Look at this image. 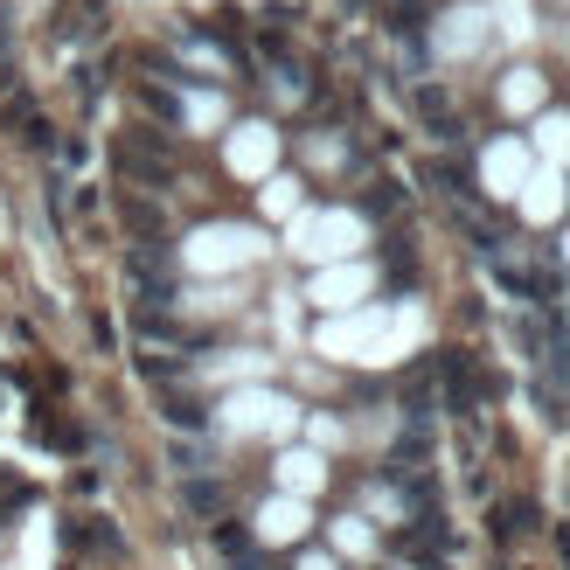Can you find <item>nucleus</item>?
<instances>
[{
    "mask_svg": "<svg viewBox=\"0 0 570 570\" xmlns=\"http://www.w3.org/2000/svg\"><path fill=\"white\" fill-rule=\"evenodd\" d=\"M181 119H188V132H216V126H230V105H223L216 91H188Z\"/></svg>",
    "mask_w": 570,
    "mask_h": 570,
    "instance_id": "18",
    "label": "nucleus"
},
{
    "mask_svg": "<svg viewBox=\"0 0 570 570\" xmlns=\"http://www.w3.org/2000/svg\"><path fill=\"white\" fill-rule=\"evenodd\" d=\"M203 376L223 383V390H237V383H272V355H258V348H230V355H216Z\"/></svg>",
    "mask_w": 570,
    "mask_h": 570,
    "instance_id": "15",
    "label": "nucleus"
},
{
    "mask_svg": "<svg viewBox=\"0 0 570 570\" xmlns=\"http://www.w3.org/2000/svg\"><path fill=\"white\" fill-rule=\"evenodd\" d=\"M488 42H494V0H460V8H445L432 21V49L445 63H473Z\"/></svg>",
    "mask_w": 570,
    "mask_h": 570,
    "instance_id": "5",
    "label": "nucleus"
},
{
    "mask_svg": "<svg viewBox=\"0 0 570 570\" xmlns=\"http://www.w3.org/2000/svg\"><path fill=\"white\" fill-rule=\"evenodd\" d=\"M529 154L535 167H570V111H535V126H529Z\"/></svg>",
    "mask_w": 570,
    "mask_h": 570,
    "instance_id": "13",
    "label": "nucleus"
},
{
    "mask_svg": "<svg viewBox=\"0 0 570 570\" xmlns=\"http://www.w3.org/2000/svg\"><path fill=\"white\" fill-rule=\"evenodd\" d=\"M306 299L321 306V321H327V313H355V306H368V299H376V265H368V258L321 265V272L306 278Z\"/></svg>",
    "mask_w": 570,
    "mask_h": 570,
    "instance_id": "6",
    "label": "nucleus"
},
{
    "mask_svg": "<svg viewBox=\"0 0 570 570\" xmlns=\"http://www.w3.org/2000/svg\"><path fill=\"white\" fill-rule=\"evenodd\" d=\"M285 250H293L299 265H348L368 250V223L355 209H299L293 223H285Z\"/></svg>",
    "mask_w": 570,
    "mask_h": 570,
    "instance_id": "4",
    "label": "nucleus"
},
{
    "mask_svg": "<svg viewBox=\"0 0 570 570\" xmlns=\"http://www.w3.org/2000/svg\"><path fill=\"white\" fill-rule=\"evenodd\" d=\"M293 570H341V563H334L327 550H299V563H293Z\"/></svg>",
    "mask_w": 570,
    "mask_h": 570,
    "instance_id": "19",
    "label": "nucleus"
},
{
    "mask_svg": "<svg viewBox=\"0 0 570 570\" xmlns=\"http://www.w3.org/2000/svg\"><path fill=\"white\" fill-rule=\"evenodd\" d=\"M313 508L293 501V494H265L258 508H250V535H258L265 550H306V535H313Z\"/></svg>",
    "mask_w": 570,
    "mask_h": 570,
    "instance_id": "8",
    "label": "nucleus"
},
{
    "mask_svg": "<svg viewBox=\"0 0 570 570\" xmlns=\"http://www.w3.org/2000/svg\"><path fill=\"white\" fill-rule=\"evenodd\" d=\"M258 203H265V216H272V223H293V216L306 209V203H299V181H293V175H272V181L258 188Z\"/></svg>",
    "mask_w": 570,
    "mask_h": 570,
    "instance_id": "17",
    "label": "nucleus"
},
{
    "mask_svg": "<svg viewBox=\"0 0 570 570\" xmlns=\"http://www.w3.org/2000/svg\"><path fill=\"white\" fill-rule=\"evenodd\" d=\"M327 557H334L341 570H348V563H376V557H383V529L362 522V508H348V515L327 522Z\"/></svg>",
    "mask_w": 570,
    "mask_h": 570,
    "instance_id": "11",
    "label": "nucleus"
},
{
    "mask_svg": "<svg viewBox=\"0 0 570 570\" xmlns=\"http://www.w3.org/2000/svg\"><path fill=\"white\" fill-rule=\"evenodd\" d=\"M424 341V306H390V299H368L355 313H327L313 327V355H327L341 368H390L404 362Z\"/></svg>",
    "mask_w": 570,
    "mask_h": 570,
    "instance_id": "1",
    "label": "nucleus"
},
{
    "mask_svg": "<svg viewBox=\"0 0 570 570\" xmlns=\"http://www.w3.org/2000/svg\"><path fill=\"white\" fill-rule=\"evenodd\" d=\"M223 167H230L237 181H272L278 175V132L265 119H244L223 132Z\"/></svg>",
    "mask_w": 570,
    "mask_h": 570,
    "instance_id": "7",
    "label": "nucleus"
},
{
    "mask_svg": "<svg viewBox=\"0 0 570 570\" xmlns=\"http://www.w3.org/2000/svg\"><path fill=\"white\" fill-rule=\"evenodd\" d=\"M515 209H522V223L550 230V223H563V209H570V181L557 175V167H535V175L522 181V195H515Z\"/></svg>",
    "mask_w": 570,
    "mask_h": 570,
    "instance_id": "12",
    "label": "nucleus"
},
{
    "mask_svg": "<svg viewBox=\"0 0 570 570\" xmlns=\"http://www.w3.org/2000/svg\"><path fill=\"white\" fill-rule=\"evenodd\" d=\"M563 258H570V230H563Z\"/></svg>",
    "mask_w": 570,
    "mask_h": 570,
    "instance_id": "20",
    "label": "nucleus"
},
{
    "mask_svg": "<svg viewBox=\"0 0 570 570\" xmlns=\"http://www.w3.org/2000/svg\"><path fill=\"white\" fill-rule=\"evenodd\" d=\"M327 480H334V460L327 452H313V445H285L272 452V494H293V501H321L327 494Z\"/></svg>",
    "mask_w": 570,
    "mask_h": 570,
    "instance_id": "9",
    "label": "nucleus"
},
{
    "mask_svg": "<svg viewBox=\"0 0 570 570\" xmlns=\"http://www.w3.org/2000/svg\"><path fill=\"white\" fill-rule=\"evenodd\" d=\"M529 175H535V154H529V139H494V147L480 154V188H488V195H501V203H515Z\"/></svg>",
    "mask_w": 570,
    "mask_h": 570,
    "instance_id": "10",
    "label": "nucleus"
},
{
    "mask_svg": "<svg viewBox=\"0 0 570 570\" xmlns=\"http://www.w3.org/2000/svg\"><path fill=\"white\" fill-rule=\"evenodd\" d=\"M258 258H272V237L258 223H203V230L181 237V265L188 278H237Z\"/></svg>",
    "mask_w": 570,
    "mask_h": 570,
    "instance_id": "3",
    "label": "nucleus"
},
{
    "mask_svg": "<svg viewBox=\"0 0 570 570\" xmlns=\"http://www.w3.org/2000/svg\"><path fill=\"white\" fill-rule=\"evenodd\" d=\"M501 105L515 111V119H535V111H550V77H543V70H529V63H522V70H508V77H501Z\"/></svg>",
    "mask_w": 570,
    "mask_h": 570,
    "instance_id": "14",
    "label": "nucleus"
},
{
    "mask_svg": "<svg viewBox=\"0 0 570 570\" xmlns=\"http://www.w3.org/2000/svg\"><path fill=\"white\" fill-rule=\"evenodd\" d=\"M230 306H237V285L230 278H195L188 299H181V313H230Z\"/></svg>",
    "mask_w": 570,
    "mask_h": 570,
    "instance_id": "16",
    "label": "nucleus"
},
{
    "mask_svg": "<svg viewBox=\"0 0 570 570\" xmlns=\"http://www.w3.org/2000/svg\"><path fill=\"white\" fill-rule=\"evenodd\" d=\"M216 432L223 439H237V445H299L306 432V411H299V396H285L278 383H237V390H223L216 396Z\"/></svg>",
    "mask_w": 570,
    "mask_h": 570,
    "instance_id": "2",
    "label": "nucleus"
}]
</instances>
